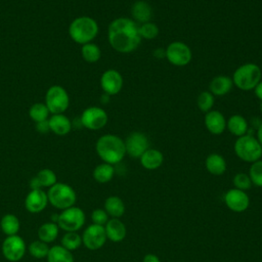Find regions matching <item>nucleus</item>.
Returning <instances> with one entry per match:
<instances>
[{
	"label": "nucleus",
	"mask_w": 262,
	"mask_h": 262,
	"mask_svg": "<svg viewBox=\"0 0 262 262\" xmlns=\"http://www.w3.org/2000/svg\"><path fill=\"white\" fill-rule=\"evenodd\" d=\"M107 40L111 47L119 53H130L138 48L141 37L138 24L130 17H117L107 28Z\"/></svg>",
	"instance_id": "1"
},
{
	"label": "nucleus",
	"mask_w": 262,
	"mask_h": 262,
	"mask_svg": "<svg viewBox=\"0 0 262 262\" xmlns=\"http://www.w3.org/2000/svg\"><path fill=\"white\" fill-rule=\"evenodd\" d=\"M95 150L103 163L116 165L126 156L124 140L116 134H104L95 143Z\"/></svg>",
	"instance_id": "2"
},
{
	"label": "nucleus",
	"mask_w": 262,
	"mask_h": 262,
	"mask_svg": "<svg viewBox=\"0 0 262 262\" xmlns=\"http://www.w3.org/2000/svg\"><path fill=\"white\" fill-rule=\"evenodd\" d=\"M99 27L97 21L90 16H78L72 20L69 26V35L71 39L81 45L92 42L97 36Z\"/></svg>",
	"instance_id": "3"
},
{
	"label": "nucleus",
	"mask_w": 262,
	"mask_h": 262,
	"mask_svg": "<svg viewBox=\"0 0 262 262\" xmlns=\"http://www.w3.org/2000/svg\"><path fill=\"white\" fill-rule=\"evenodd\" d=\"M261 78V69L254 62H247L237 67L231 77L233 85L242 91L254 90Z\"/></svg>",
	"instance_id": "4"
},
{
	"label": "nucleus",
	"mask_w": 262,
	"mask_h": 262,
	"mask_svg": "<svg viewBox=\"0 0 262 262\" xmlns=\"http://www.w3.org/2000/svg\"><path fill=\"white\" fill-rule=\"evenodd\" d=\"M47 198L48 203L52 207L61 211L75 206L77 201V195L74 188L63 182H56L54 185L48 188Z\"/></svg>",
	"instance_id": "5"
},
{
	"label": "nucleus",
	"mask_w": 262,
	"mask_h": 262,
	"mask_svg": "<svg viewBox=\"0 0 262 262\" xmlns=\"http://www.w3.org/2000/svg\"><path fill=\"white\" fill-rule=\"evenodd\" d=\"M233 149L238 159L247 163H254L262 157V146L254 135L245 134L236 138Z\"/></svg>",
	"instance_id": "6"
},
{
	"label": "nucleus",
	"mask_w": 262,
	"mask_h": 262,
	"mask_svg": "<svg viewBox=\"0 0 262 262\" xmlns=\"http://www.w3.org/2000/svg\"><path fill=\"white\" fill-rule=\"evenodd\" d=\"M45 104L50 114H63L70 104L67 90L60 85H52L46 91Z\"/></svg>",
	"instance_id": "7"
},
{
	"label": "nucleus",
	"mask_w": 262,
	"mask_h": 262,
	"mask_svg": "<svg viewBox=\"0 0 262 262\" xmlns=\"http://www.w3.org/2000/svg\"><path fill=\"white\" fill-rule=\"evenodd\" d=\"M85 213L84 211L76 206L70 207L68 209L62 210L58 214L57 218V225L59 229L63 231H78L82 228L85 223Z\"/></svg>",
	"instance_id": "8"
},
{
	"label": "nucleus",
	"mask_w": 262,
	"mask_h": 262,
	"mask_svg": "<svg viewBox=\"0 0 262 262\" xmlns=\"http://www.w3.org/2000/svg\"><path fill=\"white\" fill-rule=\"evenodd\" d=\"M166 59L175 67H185L192 59L190 47L182 41H173L165 48Z\"/></svg>",
	"instance_id": "9"
},
{
	"label": "nucleus",
	"mask_w": 262,
	"mask_h": 262,
	"mask_svg": "<svg viewBox=\"0 0 262 262\" xmlns=\"http://www.w3.org/2000/svg\"><path fill=\"white\" fill-rule=\"evenodd\" d=\"M82 125L92 131H97L102 129L108 121V116L106 112L99 106H88L85 108L81 115Z\"/></svg>",
	"instance_id": "10"
},
{
	"label": "nucleus",
	"mask_w": 262,
	"mask_h": 262,
	"mask_svg": "<svg viewBox=\"0 0 262 262\" xmlns=\"http://www.w3.org/2000/svg\"><path fill=\"white\" fill-rule=\"evenodd\" d=\"M1 251L4 258L10 262H18L26 254L27 246L18 234L6 236L2 243Z\"/></svg>",
	"instance_id": "11"
},
{
	"label": "nucleus",
	"mask_w": 262,
	"mask_h": 262,
	"mask_svg": "<svg viewBox=\"0 0 262 262\" xmlns=\"http://www.w3.org/2000/svg\"><path fill=\"white\" fill-rule=\"evenodd\" d=\"M124 142L126 154L133 159H139L141 155L147 148H149V141L147 136L140 131L131 132L124 140Z\"/></svg>",
	"instance_id": "12"
},
{
	"label": "nucleus",
	"mask_w": 262,
	"mask_h": 262,
	"mask_svg": "<svg viewBox=\"0 0 262 262\" xmlns=\"http://www.w3.org/2000/svg\"><path fill=\"white\" fill-rule=\"evenodd\" d=\"M82 236V244L91 251L98 250L102 248V246L106 242V234L104 226L91 224L87 226V228L83 231Z\"/></svg>",
	"instance_id": "13"
},
{
	"label": "nucleus",
	"mask_w": 262,
	"mask_h": 262,
	"mask_svg": "<svg viewBox=\"0 0 262 262\" xmlns=\"http://www.w3.org/2000/svg\"><path fill=\"white\" fill-rule=\"evenodd\" d=\"M124 80L121 73L115 69L104 71L100 77V87L104 94L110 96L118 94L123 88Z\"/></svg>",
	"instance_id": "14"
},
{
	"label": "nucleus",
	"mask_w": 262,
	"mask_h": 262,
	"mask_svg": "<svg viewBox=\"0 0 262 262\" xmlns=\"http://www.w3.org/2000/svg\"><path fill=\"white\" fill-rule=\"evenodd\" d=\"M225 205L233 212H244L250 205V199L248 194L241 189L231 188L224 195Z\"/></svg>",
	"instance_id": "15"
},
{
	"label": "nucleus",
	"mask_w": 262,
	"mask_h": 262,
	"mask_svg": "<svg viewBox=\"0 0 262 262\" xmlns=\"http://www.w3.org/2000/svg\"><path fill=\"white\" fill-rule=\"evenodd\" d=\"M48 204L47 192H45L42 188L31 189L25 199V208L28 212L33 214L42 212Z\"/></svg>",
	"instance_id": "16"
},
{
	"label": "nucleus",
	"mask_w": 262,
	"mask_h": 262,
	"mask_svg": "<svg viewBox=\"0 0 262 262\" xmlns=\"http://www.w3.org/2000/svg\"><path fill=\"white\" fill-rule=\"evenodd\" d=\"M204 124L206 129L213 135H220L226 129V119L217 110H211L205 114Z\"/></svg>",
	"instance_id": "17"
},
{
	"label": "nucleus",
	"mask_w": 262,
	"mask_h": 262,
	"mask_svg": "<svg viewBox=\"0 0 262 262\" xmlns=\"http://www.w3.org/2000/svg\"><path fill=\"white\" fill-rule=\"evenodd\" d=\"M131 18L136 24H144L150 21L152 17V8L148 2L144 0H138L131 6Z\"/></svg>",
	"instance_id": "18"
},
{
	"label": "nucleus",
	"mask_w": 262,
	"mask_h": 262,
	"mask_svg": "<svg viewBox=\"0 0 262 262\" xmlns=\"http://www.w3.org/2000/svg\"><path fill=\"white\" fill-rule=\"evenodd\" d=\"M233 87L231 77L225 75H219L214 77L209 84V91L217 97H221L230 92Z\"/></svg>",
	"instance_id": "19"
},
{
	"label": "nucleus",
	"mask_w": 262,
	"mask_h": 262,
	"mask_svg": "<svg viewBox=\"0 0 262 262\" xmlns=\"http://www.w3.org/2000/svg\"><path fill=\"white\" fill-rule=\"evenodd\" d=\"M57 182V177L54 171L45 168L40 170L35 177L30 180L31 189H40L42 187L50 188Z\"/></svg>",
	"instance_id": "20"
},
{
	"label": "nucleus",
	"mask_w": 262,
	"mask_h": 262,
	"mask_svg": "<svg viewBox=\"0 0 262 262\" xmlns=\"http://www.w3.org/2000/svg\"><path fill=\"white\" fill-rule=\"evenodd\" d=\"M106 238L114 243L122 242L127 234V229L125 224L119 220V218L108 219L106 224L104 225Z\"/></svg>",
	"instance_id": "21"
},
{
	"label": "nucleus",
	"mask_w": 262,
	"mask_h": 262,
	"mask_svg": "<svg viewBox=\"0 0 262 262\" xmlns=\"http://www.w3.org/2000/svg\"><path fill=\"white\" fill-rule=\"evenodd\" d=\"M49 129L58 136H64L72 129L71 120L63 114H54L48 119Z\"/></svg>",
	"instance_id": "22"
},
{
	"label": "nucleus",
	"mask_w": 262,
	"mask_h": 262,
	"mask_svg": "<svg viewBox=\"0 0 262 262\" xmlns=\"http://www.w3.org/2000/svg\"><path fill=\"white\" fill-rule=\"evenodd\" d=\"M141 166L146 170H156L160 168L164 162L162 151L157 148H147L139 158Z\"/></svg>",
	"instance_id": "23"
},
{
	"label": "nucleus",
	"mask_w": 262,
	"mask_h": 262,
	"mask_svg": "<svg viewBox=\"0 0 262 262\" xmlns=\"http://www.w3.org/2000/svg\"><path fill=\"white\" fill-rule=\"evenodd\" d=\"M226 129L234 136L239 137L245 134H248L249 123L247 119L238 114L230 116L226 120Z\"/></svg>",
	"instance_id": "24"
},
{
	"label": "nucleus",
	"mask_w": 262,
	"mask_h": 262,
	"mask_svg": "<svg viewBox=\"0 0 262 262\" xmlns=\"http://www.w3.org/2000/svg\"><path fill=\"white\" fill-rule=\"evenodd\" d=\"M205 166L207 171L215 176H220L226 171V161L225 159L216 152L210 154L205 161Z\"/></svg>",
	"instance_id": "25"
},
{
	"label": "nucleus",
	"mask_w": 262,
	"mask_h": 262,
	"mask_svg": "<svg viewBox=\"0 0 262 262\" xmlns=\"http://www.w3.org/2000/svg\"><path fill=\"white\" fill-rule=\"evenodd\" d=\"M47 262H74L75 258L71 251L63 248L61 245H55L49 248L47 254Z\"/></svg>",
	"instance_id": "26"
},
{
	"label": "nucleus",
	"mask_w": 262,
	"mask_h": 262,
	"mask_svg": "<svg viewBox=\"0 0 262 262\" xmlns=\"http://www.w3.org/2000/svg\"><path fill=\"white\" fill-rule=\"evenodd\" d=\"M0 228L6 236L17 234L20 228L18 217L12 213H7L3 215L0 221Z\"/></svg>",
	"instance_id": "27"
},
{
	"label": "nucleus",
	"mask_w": 262,
	"mask_h": 262,
	"mask_svg": "<svg viewBox=\"0 0 262 262\" xmlns=\"http://www.w3.org/2000/svg\"><path fill=\"white\" fill-rule=\"evenodd\" d=\"M59 232V227L57 225V223L49 221V222H45L43 223L37 231L38 234V238L46 244H50L52 242H54L58 235Z\"/></svg>",
	"instance_id": "28"
},
{
	"label": "nucleus",
	"mask_w": 262,
	"mask_h": 262,
	"mask_svg": "<svg viewBox=\"0 0 262 262\" xmlns=\"http://www.w3.org/2000/svg\"><path fill=\"white\" fill-rule=\"evenodd\" d=\"M104 211L113 218H120L125 213L124 202L117 195H111L104 202Z\"/></svg>",
	"instance_id": "29"
},
{
	"label": "nucleus",
	"mask_w": 262,
	"mask_h": 262,
	"mask_svg": "<svg viewBox=\"0 0 262 262\" xmlns=\"http://www.w3.org/2000/svg\"><path fill=\"white\" fill-rule=\"evenodd\" d=\"M115 175V168L107 163L97 165L93 170V178L98 183H106L113 179Z\"/></svg>",
	"instance_id": "30"
},
{
	"label": "nucleus",
	"mask_w": 262,
	"mask_h": 262,
	"mask_svg": "<svg viewBox=\"0 0 262 262\" xmlns=\"http://www.w3.org/2000/svg\"><path fill=\"white\" fill-rule=\"evenodd\" d=\"M81 55L83 59L88 63H95L101 57V50L97 44L90 42L82 45L81 47Z\"/></svg>",
	"instance_id": "31"
},
{
	"label": "nucleus",
	"mask_w": 262,
	"mask_h": 262,
	"mask_svg": "<svg viewBox=\"0 0 262 262\" xmlns=\"http://www.w3.org/2000/svg\"><path fill=\"white\" fill-rule=\"evenodd\" d=\"M60 245L71 252L75 251L82 246V236L76 231H68L62 235Z\"/></svg>",
	"instance_id": "32"
},
{
	"label": "nucleus",
	"mask_w": 262,
	"mask_h": 262,
	"mask_svg": "<svg viewBox=\"0 0 262 262\" xmlns=\"http://www.w3.org/2000/svg\"><path fill=\"white\" fill-rule=\"evenodd\" d=\"M49 114L50 113H49V110L47 108L46 104L42 103V102L34 103L29 110V116H30L31 120L34 121L35 123H40V122L48 120Z\"/></svg>",
	"instance_id": "33"
},
{
	"label": "nucleus",
	"mask_w": 262,
	"mask_h": 262,
	"mask_svg": "<svg viewBox=\"0 0 262 262\" xmlns=\"http://www.w3.org/2000/svg\"><path fill=\"white\" fill-rule=\"evenodd\" d=\"M49 246L48 244L37 239L32 242L29 247H28V251L30 253V255L36 259H43L47 257V254L49 252Z\"/></svg>",
	"instance_id": "34"
},
{
	"label": "nucleus",
	"mask_w": 262,
	"mask_h": 262,
	"mask_svg": "<svg viewBox=\"0 0 262 262\" xmlns=\"http://www.w3.org/2000/svg\"><path fill=\"white\" fill-rule=\"evenodd\" d=\"M214 102H215V96L209 90L202 91L198 95V98H196L198 108L205 114L212 110Z\"/></svg>",
	"instance_id": "35"
},
{
	"label": "nucleus",
	"mask_w": 262,
	"mask_h": 262,
	"mask_svg": "<svg viewBox=\"0 0 262 262\" xmlns=\"http://www.w3.org/2000/svg\"><path fill=\"white\" fill-rule=\"evenodd\" d=\"M138 31L141 39H145V40H154L160 34V29L158 25L152 23L151 20L139 25Z\"/></svg>",
	"instance_id": "36"
},
{
	"label": "nucleus",
	"mask_w": 262,
	"mask_h": 262,
	"mask_svg": "<svg viewBox=\"0 0 262 262\" xmlns=\"http://www.w3.org/2000/svg\"><path fill=\"white\" fill-rule=\"evenodd\" d=\"M249 176L252 184L262 187V160H258L251 164L249 169Z\"/></svg>",
	"instance_id": "37"
},
{
	"label": "nucleus",
	"mask_w": 262,
	"mask_h": 262,
	"mask_svg": "<svg viewBox=\"0 0 262 262\" xmlns=\"http://www.w3.org/2000/svg\"><path fill=\"white\" fill-rule=\"evenodd\" d=\"M233 185L235 188L241 189V190H248L252 186V181L250 179L249 174L246 173H237L233 177Z\"/></svg>",
	"instance_id": "38"
},
{
	"label": "nucleus",
	"mask_w": 262,
	"mask_h": 262,
	"mask_svg": "<svg viewBox=\"0 0 262 262\" xmlns=\"http://www.w3.org/2000/svg\"><path fill=\"white\" fill-rule=\"evenodd\" d=\"M91 220L93 224L104 226L108 221V215L104 209H95L91 213Z\"/></svg>",
	"instance_id": "39"
},
{
	"label": "nucleus",
	"mask_w": 262,
	"mask_h": 262,
	"mask_svg": "<svg viewBox=\"0 0 262 262\" xmlns=\"http://www.w3.org/2000/svg\"><path fill=\"white\" fill-rule=\"evenodd\" d=\"M36 129L38 132L40 133H46L48 132L49 129V124H48V120L40 122V123H36Z\"/></svg>",
	"instance_id": "40"
},
{
	"label": "nucleus",
	"mask_w": 262,
	"mask_h": 262,
	"mask_svg": "<svg viewBox=\"0 0 262 262\" xmlns=\"http://www.w3.org/2000/svg\"><path fill=\"white\" fill-rule=\"evenodd\" d=\"M152 55L158 59H163V58H166V51L164 48H156L152 51Z\"/></svg>",
	"instance_id": "41"
},
{
	"label": "nucleus",
	"mask_w": 262,
	"mask_h": 262,
	"mask_svg": "<svg viewBox=\"0 0 262 262\" xmlns=\"http://www.w3.org/2000/svg\"><path fill=\"white\" fill-rule=\"evenodd\" d=\"M254 93H255V96L260 100L262 101V80L257 84V86L254 88Z\"/></svg>",
	"instance_id": "42"
},
{
	"label": "nucleus",
	"mask_w": 262,
	"mask_h": 262,
	"mask_svg": "<svg viewBox=\"0 0 262 262\" xmlns=\"http://www.w3.org/2000/svg\"><path fill=\"white\" fill-rule=\"evenodd\" d=\"M142 262H161V260H160V258L157 255L146 254L143 257V261Z\"/></svg>",
	"instance_id": "43"
},
{
	"label": "nucleus",
	"mask_w": 262,
	"mask_h": 262,
	"mask_svg": "<svg viewBox=\"0 0 262 262\" xmlns=\"http://www.w3.org/2000/svg\"><path fill=\"white\" fill-rule=\"evenodd\" d=\"M258 140V142L260 143V145L262 146V123L258 126L257 128V132H256V136H255Z\"/></svg>",
	"instance_id": "44"
},
{
	"label": "nucleus",
	"mask_w": 262,
	"mask_h": 262,
	"mask_svg": "<svg viewBox=\"0 0 262 262\" xmlns=\"http://www.w3.org/2000/svg\"><path fill=\"white\" fill-rule=\"evenodd\" d=\"M259 107H260V111H261V113H262V101L260 102V105H259Z\"/></svg>",
	"instance_id": "45"
}]
</instances>
